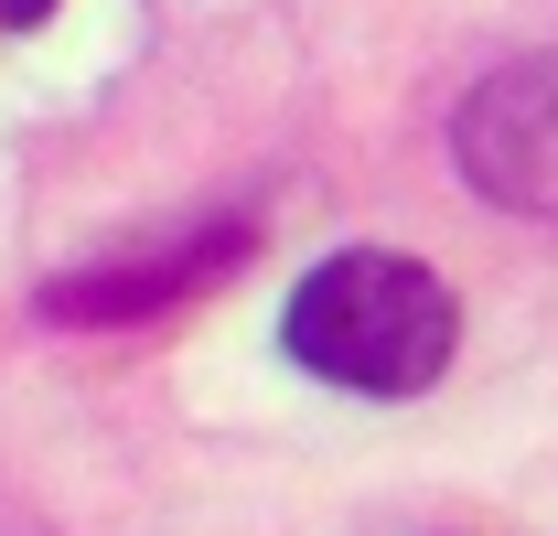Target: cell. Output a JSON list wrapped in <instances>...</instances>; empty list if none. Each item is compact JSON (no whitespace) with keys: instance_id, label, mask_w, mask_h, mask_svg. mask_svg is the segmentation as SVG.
<instances>
[{"instance_id":"obj_1","label":"cell","mask_w":558,"mask_h":536,"mask_svg":"<svg viewBox=\"0 0 558 536\" xmlns=\"http://www.w3.org/2000/svg\"><path fill=\"white\" fill-rule=\"evenodd\" d=\"M290 354L323 376V387H354V398H418L440 365H451V290L418 258H387V247H344L323 258L301 290H290Z\"/></svg>"},{"instance_id":"obj_3","label":"cell","mask_w":558,"mask_h":536,"mask_svg":"<svg viewBox=\"0 0 558 536\" xmlns=\"http://www.w3.org/2000/svg\"><path fill=\"white\" fill-rule=\"evenodd\" d=\"M236 247L247 236H205V247H183V258H161V268H86V279H54L44 290V312L54 322H130V312H161V301L205 290V268H226Z\"/></svg>"},{"instance_id":"obj_4","label":"cell","mask_w":558,"mask_h":536,"mask_svg":"<svg viewBox=\"0 0 558 536\" xmlns=\"http://www.w3.org/2000/svg\"><path fill=\"white\" fill-rule=\"evenodd\" d=\"M44 11H54V0H0V22H44Z\"/></svg>"},{"instance_id":"obj_2","label":"cell","mask_w":558,"mask_h":536,"mask_svg":"<svg viewBox=\"0 0 558 536\" xmlns=\"http://www.w3.org/2000/svg\"><path fill=\"white\" fill-rule=\"evenodd\" d=\"M462 161L473 183L526 215H558V75H505L462 108Z\"/></svg>"}]
</instances>
